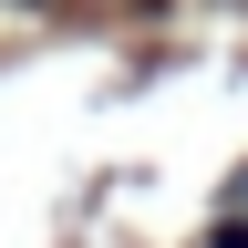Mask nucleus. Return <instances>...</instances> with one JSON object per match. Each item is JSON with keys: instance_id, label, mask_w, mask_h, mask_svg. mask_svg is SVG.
I'll return each instance as SVG.
<instances>
[{"instance_id": "nucleus-1", "label": "nucleus", "mask_w": 248, "mask_h": 248, "mask_svg": "<svg viewBox=\"0 0 248 248\" xmlns=\"http://www.w3.org/2000/svg\"><path fill=\"white\" fill-rule=\"evenodd\" d=\"M217 248H248V217H228V228H217Z\"/></svg>"}, {"instance_id": "nucleus-2", "label": "nucleus", "mask_w": 248, "mask_h": 248, "mask_svg": "<svg viewBox=\"0 0 248 248\" xmlns=\"http://www.w3.org/2000/svg\"><path fill=\"white\" fill-rule=\"evenodd\" d=\"M238 207H248V176H238Z\"/></svg>"}]
</instances>
